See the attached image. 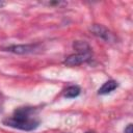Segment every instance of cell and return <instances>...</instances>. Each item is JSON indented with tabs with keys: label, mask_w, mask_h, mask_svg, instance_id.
<instances>
[{
	"label": "cell",
	"mask_w": 133,
	"mask_h": 133,
	"mask_svg": "<svg viewBox=\"0 0 133 133\" xmlns=\"http://www.w3.org/2000/svg\"><path fill=\"white\" fill-rule=\"evenodd\" d=\"M117 86H118V84L115 80H108L99 88L98 94L99 95H107V94L113 91Z\"/></svg>",
	"instance_id": "5"
},
{
	"label": "cell",
	"mask_w": 133,
	"mask_h": 133,
	"mask_svg": "<svg viewBox=\"0 0 133 133\" xmlns=\"http://www.w3.org/2000/svg\"><path fill=\"white\" fill-rule=\"evenodd\" d=\"M36 110L33 107H20L14 111V114L3 121L5 126L23 131H32L39 125L35 116Z\"/></svg>",
	"instance_id": "1"
},
{
	"label": "cell",
	"mask_w": 133,
	"mask_h": 133,
	"mask_svg": "<svg viewBox=\"0 0 133 133\" xmlns=\"http://www.w3.org/2000/svg\"><path fill=\"white\" fill-rule=\"evenodd\" d=\"M0 96H1V94H0ZM1 107H2V100L0 99V109H1Z\"/></svg>",
	"instance_id": "9"
},
{
	"label": "cell",
	"mask_w": 133,
	"mask_h": 133,
	"mask_svg": "<svg viewBox=\"0 0 133 133\" xmlns=\"http://www.w3.org/2000/svg\"><path fill=\"white\" fill-rule=\"evenodd\" d=\"M89 30L92 32L94 35L106 41V42H112L114 39L113 34L111 33V31H109L105 26L100 25V24H94L91 25V27L89 28Z\"/></svg>",
	"instance_id": "3"
},
{
	"label": "cell",
	"mask_w": 133,
	"mask_h": 133,
	"mask_svg": "<svg viewBox=\"0 0 133 133\" xmlns=\"http://www.w3.org/2000/svg\"><path fill=\"white\" fill-rule=\"evenodd\" d=\"M92 53H76V54H72L70 56H68L63 63L68 66H76L79 64H82L86 61H88L91 58Z\"/></svg>",
	"instance_id": "2"
},
{
	"label": "cell",
	"mask_w": 133,
	"mask_h": 133,
	"mask_svg": "<svg viewBox=\"0 0 133 133\" xmlns=\"http://www.w3.org/2000/svg\"><path fill=\"white\" fill-rule=\"evenodd\" d=\"M38 45H15V46H10L8 48H6L7 51L12 52L15 54H29V53H33L37 50Z\"/></svg>",
	"instance_id": "4"
},
{
	"label": "cell",
	"mask_w": 133,
	"mask_h": 133,
	"mask_svg": "<svg viewBox=\"0 0 133 133\" xmlns=\"http://www.w3.org/2000/svg\"><path fill=\"white\" fill-rule=\"evenodd\" d=\"M73 48L78 53H90L91 52V48L89 47V45L86 42H82V41H76V42H74Z\"/></svg>",
	"instance_id": "6"
},
{
	"label": "cell",
	"mask_w": 133,
	"mask_h": 133,
	"mask_svg": "<svg viewBox=\"0 0 133 133\" xmlns=\"http://www.w3.org/2000/svg\"><path fill=\"white\" fill-rule=\"evenodd\" d=\"M80 91L81 90L78 85H71L64 90L63 96H64V98H68V99H74L80 95Z\"/></svg>",
	"instance_id": "7"
},
{
	"label": "cell",
	"mask_w": 133,
	"mask_h": 133,
	"mask_svg": "<svg viewBox=\"0 0 133 133\" xmlns=\"http://www.w3.org/2000/svg\"><path fill=\"white\" fill-rule=\"evenodd\" d=\"M125 133H133V130H132V124H129L127 126V128L125 129Z\"/></svg>",
	"instance_id": "8"
}]
</instances>
